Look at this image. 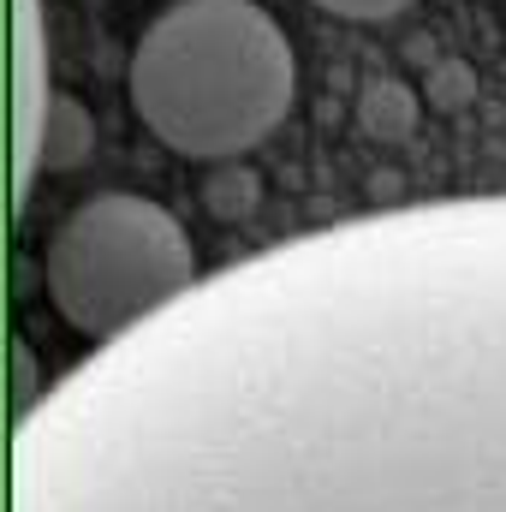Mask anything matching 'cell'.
I'll list each match as a JSON object with an SVG mask.
<instances>
[{"label": "cell", "mask_w": 506, "mask_h": 512, "mask_svg": "<svg viewBox=\"0 0 506 512\" xmlns=\"http://www.w3.org/2000/svg\"><path fill=\"white\" fill-rule=\"evenodd\" d=\"M131 108L155 143L191 161L256 149L292 114V42L256 0H173L131 48Z\"/></svg>", "instance_id": "6da1fadb"}, {"label": "cell", "mask_w": 506, "mask_h": 512, "mask_svg": "<svg viewBox=\"0 0 506 512\" xmlns=\"http://www.w3.org/2000/svg\"><path fill=\"white\" fill-rule=\"evenodd\" d=\"M90 155V120L72 96H54L48 108V126H42V143H36V173H60V167H78Z\"/></svg>", "instance_id": "277c9868"}, {"label": "cell", "mask_w": 506, "mask_h": 512, "mask_svg": "<svg viewBox=\"0 0 506 512\" xmlns=\"http://www.w3.org/2000/svg\"><path fill=\"white\" fill-rule=\"evenodd\" d=\"M322 12H334V18H352V24H376V18H393V12H405L411 0H316Z\"/></svg>", "instance_id": "5b68a950"}, {"label": "cell", "mask_w": 506, "mask_h": 512, "mask_svg": "<svg viewBox=\"0 0 506 512\" xmlns=\"http://www.w3.org/2000/svg\"><path fill=\"white\" fill-rule=\"evenodd\" d=\"M12 102H18V126H12V149H18V197L30 191L36 179V143L48 126V108H54V84H48V30H42V12L36 0H18V24H12Z\"/></svg>", "instance_id": "3957f363"}, {"label": "cell", "mask_w": 506, "mask_h": 512, "mask_svg": "<svg viewBox=\"0 0 506 512\" xmlns=\"http://www.w3.org/2000/svg\"><path fill=\"white\" fill-rule=\"evenodd\" d=\"M42 280L60 322L108 346L197 286V251L161 203L137 191H96L54 227Z\"/></svg>", "instance_id": "7a4b0ae2"}]
</instances>
